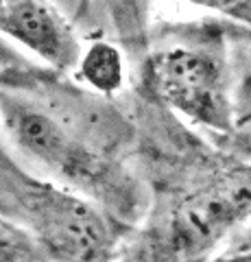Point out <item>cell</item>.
Here are the masks:
<instances>
[{"label": "cell", "instance_id": "6da1fadb", "mask_svg": "<svg viewBox=\"0 0 251 262\" xmlns=\"http://www.w3.org/2000/svg\"><path fill=\"white\" fill-rule=\"evenodd\" d=\"M0 194L13 203L53 262H105L114 251V223L96 201L35 179L3 146Z\"/></svg>", "mask_w": 251, "mask_h": 262}, {"label": "cell", "instance_id": "7a4b0ae2", "mask_svg": "<svg viewBox=\"0 0 251 262\" xmlns=\"http://www.w3.org/2000/svg\"><path fill=\"white\" fill-rule=\"evenodd\" d=\"M0 118L15 149L48 175L79 188L96 203L120 210L135 206L131 182L105 155L77 140L53 114L0 92Z\"/></svg>", "mask_w": 251, "mask_h": 262}, {"label": "cell", "instance_id": "3957f363", "mask_svg": "<svg viewBox=\"0 0 251 262\" xmlns=\"http://www.w3.org/2000/svg\"><path fill=\"white\" fill-rule=\"evenodd\" d=\"M147 83L168 107L221 134L232 131L223 57L203 46H173L147 61Z\"/></svg>", "mask_w": 251, "mask_h": 262}, {"label": "cell", "instance_id": "277c9868", "mask_svg": "<svg viewBox=\"0 0 251 262\" xmlns=\"http://www.w3.org/2000/svg\"><path fill=\"white\" fill-rule=\"evenodd\" d=\"M0 33L57 70L77 68L83 53L70 22L48 0H0Z\"/></svg>", "mask_w": 251, "mask_h": 262}, {"label": "cell", "instance_id": "5b68a950", "mask_svg": "<svg viewBox=\"0 0 251 262\" xmlns=\"http://www.w3.org/2000/svg\"><path fill=\"white\" fill-rule=\"evenodd\" d=\"M77 77L105 96L118 92L125 79L123 53L109 42H92L81 53Z\"/></svg>", "mask_w": 251, "mask_h": 262}, {"label": "cell", "instance_id": "8992f818", "mask_svg": "<svg viewBox=\"0 0 251 262\" xmlns=\"http://www.w3.org/2000/svg\"><path fill=\"white\" fill-rule=\"evenodd\" d=\"M0 262H51V256L29 229L0 225Z\"/></svg>", "mask_w": 251, "mask_h": 262}, {"label": "cell", "instance_id": "52a82bcc", "mask_svg": "<svg viewBox=\"0 0 251 262\" xmlns=\"http://www.w3.org/2000/svg\"><path fill=\"white\" fill-rule=\"evenodd\" d=\"M188 3L251 24V0H188Z\"/></svg>", "mask_w": 251, "mask_h": 262}, {"label": "cell", "instance_id": "ba28073f", "mask_svg": "<svg viewBox=\"0 0 251 262\" xmlns=\"http://www.w3.org/2000/svg\"><path fill=\"white\" fill-rule=\"evenodd\" d=\"M214 262H251V251H245V253H232V256H223Z\"/></svg>", "mask_w": 251, "mask_h": 262}, {"label": "cell", "instance_id": "9c48e42d", "mask_svg": "<svg viewBox=\"0 0 251 262\" xmlns=\"http://www.w3.org/2000/svg\"><path fill=\"white\" fill-rule=\"evenodd\" d=\"M0 85H11V83H9V81H7V79H5V75H0Z\"/></svg>", "mask_w": 251, "mask_h": 262}]
</instances>
